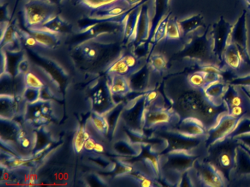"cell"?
<instances>
[{
    "instance_id": "obj_1",
    "label": "cell",
    "mask_w": 250,
    "mask_h": 187,
    "mask_svg": "<svg viewBox=\"0 0 250 187\" xmlns=\"http://www.w3.org/2000/svg\"><path fill=\"white\" fill-rule=\"evenodd\" d=\"M211 25L206 28L202 35L189 37L182 50L175 57L178 59H185L197 63L200 66L219 65L213 53V39L210 35Z\"/></svg>"
},
{
    "instance_id": "obj_2",
    "label": "cell",
    "mask_w": 250,
    "mask_h": 187,
    "mask_svg": "<svg viewBox=\"0 0 250 187\" xmlns=\"http://www.w3.org/2000/svg\"><path fill=\"white\" fill-rule=\"evenodd\" d=\"M238 143L232 137L207 148L205 159L210 162L222 175L229 185L235 165V156Z\"/></svg>"
},
{
    "instance_id": "obj_3",
    "label": "cell",
    "mask_w": 250,
    "mask_h": 187,
    "mask_svg": "<svg viewBox=\"0 0 250 187\" xmlns=\"http://www.w3.org/2000/svg\"><path fill=\"white\" fill-rule=\"evenodd\" d=\"M196 175L200 187H225L228 182L224 175L204 157H200L194 162Z\"/></svg>"
},
{
    "instance_id": "obj_4",
    "label": "cell",
    "mask_w": 250,
    "mask_h": 187,
    "mask_svg": "<svg viewBox=\"0 0 250 187\" xmlns=\"http://www.w3.org/2000/svg\"><path fill=\"white\" fill-rule=\"evenodd\" d=\"M238 120L239 118L229 115L227 111L223 112L219 116L216 124L208 130L206 140V147L223 141L229 137Z\"/></svg>"
},
{
    "instance_id": "obj_5",
    "label": "cell",
    "mask_w": 250,
    "mask_h": 187,
    "mask_svg": "<svg viewBox=\"0 0 250 187\" xmlns=\"http://www.w3.org/2000/svg\"><path fill=\"white\" fill-rule=\"evenodd\" d=\"M232 27V24L227 21L223 16H221L217 22L211 25L210 35L213 39V53L219 64L222 62L225 48L229 43Z\"/></svg>"
},
{
    "instance_id": "obj_6",
    "label": "cell",
    "mask_w": 250,
    "mask_h": 187,
    "mask_svg": "<svg viewBox=\"0 0 250 187\" xmlns=\"http://www.w3.org/2000/svg\"><path fill=\"white\" fill-rule=\"evenodd\" d=\"M247 11L244 10L238 20L232 25L229 42L238 48L246 64H250L248 48V30L247 26Z\"/></svg>"
},
{
    "instance_id": "obj_7",
    "label": "cell",
    "mask_w": 250,
    "mask_h": 187,
    "mask_svg": "<svg viewBox=\"0 0 250 187\" xmlns=\"http://www.w3.org/2000/svg\"><path fill=\"white\" fill-rule=\"evenodd\" d=\"M181 116L173 110L164 108H156L148 111L146 115V124L147 127L171 126L175 128L181 121Z\"/></svg>"
},
{
    "instance_id": "obj_8",
    "label": "cell",
    "mask_w": 250,
    "mask_h": 187,
    "mask_svg": "<svg viewBox=\"0 0 250 187\" xmlns=\"http://www.w3.org/2000/svg\"><path fill=\"white\" fill-rule=\"evenodd\" d=\"M52 5L44 2H32L29 4L26 10L27 22L30 26H39L46 24L45 22L50 19L52 12Z\"/></svg>"
},
{
    "instance_id": "obj_9",
    "label": "cell",
    "mask_w": 250,
    "mask_h": 187,
    "mask_svg": "<svg viewBox=\"0 0 250 187\" xmlns=\"http://www.w3.org/2000/svg\"><path fill=\"white\" fill-rule=\"evenodd\" d=\"M175 129L182 134L191 137H206L207 136V127L196 117L187 116L181 118Z\"/></svg>"
},
{
    "instance_id": "obj_10",
    "label": "cell",
    "mask_w": 250,
    "mask_h": 187,
    "mask_svg": "<svg viewBox=\"0 0 250 187\" xmlns=\"http://www.w3.org/2000/svg\"><path fill=\"white\" fill-rule=\"evenodd\" d=\"M245 64L238 48L232 42H229L222 56L221 68L225 70H238Z\"/></svg>"
},
{
    "instance_id": "obj_11",
    "label": "cell",
    "mask_w": 250,
    "mask_h": 187,
    "mask_svg": "<svg viewBox=\"0 0 250 187\" xmlns=\"http://www.w3.org/2000/svg\"><path fill=\"white\" fill-rule=\"evenodd\" d=\"M228 83L225 81L223 77V78L219 79V80H215V81L208 84L203 89V92L206 96L210 99L213 103L222 105L224 103L222 96H223L226 89H228Z\"/></svg>"
},
{
    "instance_id": "obj_12",
    "label": "cell",
    "mask_w": 250,
    "mask_h": 187,
    "mask_svg": "<svg viewBox=\"0 0 250 187\" xmlns=\"http://www.w3.org/2000/svg\"><path fill=\"white\" fill-rule=\"evenodd\" d=\"M178 23L183 37H186L195 32L199 28L204 26V16L201 13H199L187 19L178 20Z\"/></svg>"
},
{
    "instance_id": "obj_13",
    "label": "cell",
    "mask_w": 250,
    "mask_h": 187,
    "mask_svg": "<svg viewBox=\"0 0 250 187\" xmlns=\"http://www.w3.org/2000/svg\"><path fill=\"white\" fill-rule=\"evenodd\" d=\"M111 92L114 94H125L129 91V83L128 80L121 75H112Z\"/></svg>"
},
{
    "instance_id": "obj_14",
    "label": "cell",
    "mask_w": 250,
    "mask_h": 187,
    "mask_svg": "<svg viewBox=\"0 0 250 187\" xmlns=\"http://www.w3.org/2000/svg\"><path fill=\"white\" fill-rule=\"evenodd\" d=\"M183 37L182 32L178 23V18H169L167 27L166 39L167 40H178Z\"/></svg>"
},
{
    "instance_id": "obj_15",
    "label": "cell",
    "mask_w": 250,
    "mask_h": 187,
    "mask_svg": "<svg viewBox=\"0 0 250 187\" xmlns=\"http://www.w3.org/2000/svg\"><path fill=\"white\" fill-rule=\"evenodd\" d=\"M32 36L36 39L38 42L42 44V45H46L48 47L54 46L55 42H57L55 35L47 33L44 31L39 30L38 29L33 31Z\"/></svg>"
},
{
    "instance_id": "obj_16",
    "label": "cell",
    "mask_w": 250,
    "mask_h": 187,
    "mask_svg": "<svg viewBox=\"0 0 250 187\" xmlns=\"http://www.w3.org/2000/svg\"><path fill=\"white\" fill-rule=\"evenodd\" d=\"M90 137V134L86 131L84 127H82L77 130L73 142V146L76 153H80L83 150L86 140Z\"/></svg>"
},
{
    "instance_id": "obj_17",
    "label": "cell",
    "mask_w": 250,
    "mask_h": 187,
    "mask_svg": "<svg viewBox=\"0 0 250 187\" xmlns=\"http://www.w3.org/2000/svg\"><path fill=\"white\" fill-rule=\"evenodd\" d=\"M248 132H250V118L242 117L238 120V123L229 137H233L235 136Z\"/></svg>"
},
{
    "instance_id": "obj_18",
    "label": "cell",
    "mask_w": 250,
    "mask_h": 187,
    "mask_svg": "<svg viewBox=\"0 0 250 187\" xmlns=\"http://www.w3.org/2000/svg\"><path fill=\"white\" fill-rule=\"evenodd\" d=\"M225 80L229 85L241 87H250V74L229 76Z\"/></svg>"
},
{
    "instance_id": "obj_19",
    "label": "cell",
    "mask_w": 250,
    "mask_h": 187,
    "mask_svg": "<svg viewBox=\"0 0 250 187\" xmlns=\"http://www.w3.org/2000/svg\"><path fill=\"white\" fill-rule=\"evenodd\" d=\"M130 67L127 65L124 58H121L119 61L115 62L113 65L111 66L108 70V73L111 75H124L126 74L129 71Z\"/></svg>"
},
{
    "instance_id": "obj_20",
    "label": "cell",
    "mask_w": 250,
    "mask_h": 187,
    "mask_svg": "<svg viewBox=\"0 0 250 187\" xmlns=\"http://www.w3.org/2000/svg\"><path fill=\"white\" fill-rule=\"evenodd\" d=\"M171 13H168L163 20L160 22L157 29H156V33H155L154 38L155 41H159L163 39L166 37L167 27L168 21H169V18H170Z\"/></svg>"
},
{
    "instance_id": "obj_21",
    "label": "cell",
    "mask_w": 250,
    "mask_h": 187,
    "mask_svg": "<svg viewBox=\"0 0 250 187\" xmlns=\"http://www.w3.org/2000/svg\"><path fill=\"white\" fill-rule=\"evenodd\" d=\"M24 80H25L27 88H31V89H38V90L43 88V84L42 80L37 76L35 75L33 73H27L24 77Z\"/></svg>"
},
{
    "instance_id": "obj_22",
    "label": "cell",
    "mask_w": 250,
    "mask_h": 187,
    "mask_svg": "<svg viewBox=\"0 0 250 187\" xmlns=\"http://www.w3.org/2000/svg\"><path fill=\"white\" fill-rule=\"evenodd\" d=\"M167 65V60L164 56L156 54L151 58V66L156 71H162Z\"/></svg>"
},
{
    "instance_id": "obj_23",
    "label": "cell",
    "mask_w": 250,
    "mask_h": 187,
    "mask_svg": "<svg viewBox=\"0 0 250 187\" xmlns=\"http://www.w3.org/2000/svg\"><path fill=\"white\" fill-rule=\"evenodd\" d=\"M238 142V144L244 146L245 149L250 150V132L244 133L232 137Z\"/></svg>"
},
{
    "instance_id": "obj_24",
    "label": "cell",
    "mask_w": 250,
    "mask_h": 187,
    "mask_svg": "<svg viewBox=\"0 0 250 187\" xmlns=\"http://www.w3.org/2000/svg\"><path fill=\"white\" fill-rule=\"evenodd\" d=\"M94 124L96 126V128L101 132H104L106 131V128H108L107 123L104 118L96 117L94 118Z\"/></svg>"
},
{
    "instance_id": "obj_25",
    "label": "cell",
    "mask_w": 250,
    "mask_h": 187,
    "mask_svg": "<svg viewBox=\"0 0 250 187\" xmlns=\"http://www.w3.org/2000/svg\"><path fill=\"white\" fill-rule=\"evenodd\" d=\"M86 4L91 7H99V6H103L104 4H107V3L112 2L115 0H83Z\"/></svg>"
},
{
    "instance_id": "obj_26",
    "label": "cell",
    "mask_w": 250,
    "mask_h": 187,
    "mask_svg": "<svg viewBox=\"0 0 250 187\" xmlns=\"http://www.w3.org/2000/svg\"><path fill=\"white\" fill-rule=\"evenodd\" d=\"M96 142L93 138L90 137L86 140L85 143H84V149L87 150H94L95 146H96Z\"/></svg>"
},
{
    "instance_id": "obj_27",
    "label": "cell",
    "mask_w": 250,
    "mask_h": 187,
    "mask_svg": "<svg viewBox=\"0 0 250 187\" xmlns=\"http://www.w3.org/2000/svg\"><path fill=\"white\" fill-rule=\"evenodd\" d=\"M124 59H125V62H126L127 65H128L130 68H132L133 67L135 66L136 60L132 56H126L124 57Z\"/></svg>"
},
{
    "instance_id": "obj_28",
    "label": "cell",
    "mask_w": 250,
    "mask_h": 187,
    "mask_svg": "<svg viewBox=\"0 0 250 187\" xmlns=\"http://www.w3.org/2000/svg\"><path fill=\"white\" fill-rule=\"evenodd\" d=\"M156 97H157V93L156 92H151L146 96V101L147 102H151L152 101L156 99Z\"/></svg>"
},
{
    "instance_id": "obj_29",
    "label": "cell",
    "mask_w": 250,
    "mask_h": 187,
    "mask_svg": "<svg viewBox=\"0 0 250 187\" xmlns=\"http://www.w3.org/2000/svg\"><path fill=\"white\" fill-rule=\"evenodd\" d=\"M94 151L96 153H103L104 151V147L101 143H96V146H95Z\"/></svg>"
},
{
    "instance_id": "obj_30",
    "label": "cell",
    "mask_w": 250,
    "mask_h": 187,
    "mask_svg": "<svg viewBox=\"0 0 250 187\" xmlns=\"http://www.w3.org/2000/svg\"><path fill=\"white\" fill-rule=\"evenodd\" d=\"M141 181V185L143 186V187H150V186L152 185L151 181L147 179V178H143V179H142Z\"/></svg>"
},
{
    "instance_id": "obj_31",
    "label": "cell",
    "mask_w": 250,
    "mask_h": 187,
    "mask_svg": "<svg viewBox=\"0 0 250 187\" xmlns=\"http://www.w3.org/2000/svg\"><path fill=\"white\" fill-rule=\"evenodd\" d=\"M21 144H22V146H24V148L29 147V146H30V141H29L28 139L24 137V139L21 140Z\"/></svg>"
},
{
    "instance_id": "obj_32",
    "label": "cell",
    "mask_w": 250,
    "mask_h": 187,
    "mask_svg": "<svg viewBox=\"0 0 250 187\" xmlns=\"http://www.w3.org/2000/svg\"><path fill=\"white\" fill-rule=\"evenodd\" d=\"M87 55H88V56L90 57V58H92V57L96 56V50L93 49V48H91V49L90 50V51H89L88 54H87Z\"/></svg>"
},
{
    "instance_id": "obj_33",
    "label": "cell",
    "mask_w": 250,
    "mask_h": 187,
    "mask_svg": "<svg viewBox=\"0 0 250 187\" xmlns=\"http://www.w3.org/2000/svg\"><path fill=\"white\" fill-rule=\"evenodd\" d=\"M247 150H248V149H247ZM248 151L250 152V150H248Z\"/></svg>"
},
{
    "instance_id": "obj_34",
    "label": "cell",
    "mask_w": 250,
    "mask_h": 187,
    "mask_svg": "<svg viewBox=\"0 0 250 187\" xmlns=\"http://www.w3.org/2000/svg\"><path fill=\"white\" fill-rule=\"evenodd\" d=\"M249 1H250V0H249Z\"/></svg>"
}]
</instances>
